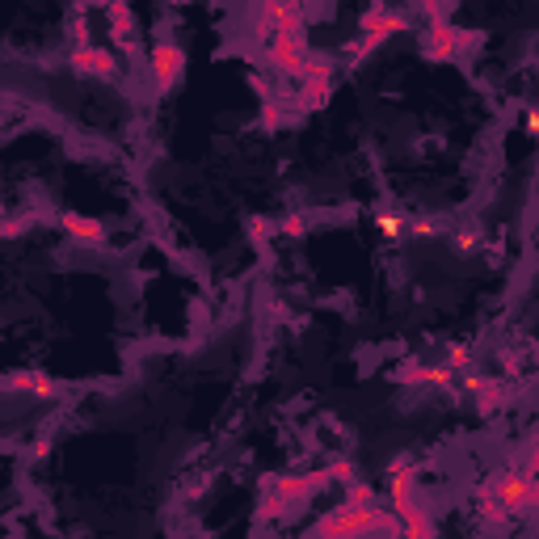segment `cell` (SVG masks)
<instances>
[{"label": "cell", "mask_w": 539, "mask_h": 539, "mask_svg": "<svg viewBox=\"0 0 539 539\" xmlns=\"http://www.w3.org/2000/svg\"><path fill=\"white\" fill-rule=\"evenodd\" d=\"M396 379H401L405 388H455L459 384V371H451L447 363H417V358H405L401 367H396Z\"/></svg>", "instance_id": "cell-12"}, {"label": "cell", "mask_w": 539, "mask_h": 539, "mask_svg": "<svg viewBox=\"0 0 539 539\" xmlns=\"http://www.w3.org/2000/svg\"><path fill=\"white\" fill-rule=\"evenodd\" d=\"M447 367L451 371H468L472 367V346H451L447 350Z\"/></svg>", "instance_id": "cell-21"}, {"label": "cell", "mask_w": 539, "mask_h": 539, "mask_svg": "<svg viewBox=\"0 0 539 539\" xmlns=\"http://www.w3.org/2000/svg\"><path fill=\"white\" fill-rule=\"evenodd\" d=\"M476 47H481V34L455 26L447 17H434L422 30V55L434 59V64H451V59H459L464 51H476Z\"/></svg>", "instance_id": "cell-7"}, {"label": "cell", "mask_w": 539, "mask_h": 539, "mask_svg": "<svg viewBox=\"0 0 539 539\" xmlns=\"http://www.w3.org/2000/svg\"><path fill=\"white\" fill-rule=\"evenodd\" d=\"M165 5H190V0H165Z\"/></svg>", "instance_id": "cell-29"}, {"label": "cell", "mask_w": 539, "mask_h": 539, "mask_svg": "<svg viewBox=\"0 0 539 539\" xmlns=\"http://www.w3.org/2000/svg\"><path fill=\"white\" fill-rule=\"evenodd\" d=\"M409 30V13L384 5V0H375V5L358 17V38L350 43V55H346V72H358L367 64V55H375L384 43H392L396 34Z\"/></svg>", "instance_id": "cell-5"}, {"label": "cell", "mask_w": 539, "mask_h": 539, "mask_svg": "<svg viewBox=\"0 0 539 539\" xmlns=\"http://www.w3.org/2000/svg\"><path fill=\"white\" fill-rule=\"evenodd\" d=\"M182 76H186V47L173 43V38H161V43L152 47V81H156V89L169 93V89L182 85Z\"/></svg>", "instance_id": "cell-8"}, {"label": "cell", "mask_w": 539, "mask_h": 539, "mask_svg": "<svg viewBox=\"0 0 539 539\" xmlns=\"http://www.w3.org/2000/svg\"><path fill=\"white\" fill-rule=\"evenodd\" d=\"M497 506H502L510 518H527L539 510V497H535V485H531V476L523 464H502L497 472L485 476V485H481Z\"/></svg>", "instance_id": "cell-6"}, {"label": "cell", "mask_w": 539, "mask_h": 539, "mask_svg": "<svg viewBox=\"0 0 539 539\" xmlns=\"http://www.w3.org/2000/svg\"><path fill=\"white\" fill-rule=\"evenodd\" d=\"M333 93V64L325 55H312L304 76H299V106L304 110H321Z\"/></svg>", "instance_id": "cell-9"}, {"label": "cell", "mask_w": 539, "mask_h": 539, "mask_svg": "<svg viewBox=\"0 0 539 539\" xmlns=\"http://www.w3.org/2000/svg\"><path fill=\"white\" fill-rule=\"evenodd\" d=\"M34 219H38L34 211H30V215H9V219H5V236H9V241H13V236H17V232H22L26 224H34Z\"/></svg>", "instance_id": "cell-24"}, {"label": "cell", "mask_w": 539, "mask_h": 539, "mask_svg": "<svg viewBox=\"0 0 539 539\" xmlns=\"http://www.w3.org/2000/svg\"><path fill=\"white\" fill-rule=\"evenodd\" d=\"M97 5L106 9L114 47H123L127 55H135L139 51V38H135V9H131V0H97Z\"/></svg>", "instance_id": "cell-14"}, {"label": "cell", "mask_w": 539, "mask_h": 539, "mask_svg": "<svg viewBox=\"0 0 539 539\" xmlns=\"http://www.w3.org/2000/svg\"><path fill=\"white\" fill-rule=\"evenodd\" d=\"M5 392L9 396H59V392H64V384H59L51 371L22 367V371H9L5 375Z\"/></svg>", "instance_id": "cell-15"}, {"label": "cell", "mask_w": 539, "mask_h": 539, "mask_svg": "<svg viewBox=\"0 0 539 539\" xmlns=\"http://www.w3.org/2000/svg\"><path fill=\"white\" fill-rule=\"evenodd\" d=\"M257 43H262L274 72L299 81L312 59L304 0H257Z\"/></svg>", "instance_id": "cell-1"}, {"label": "cell", "mask_w": 539, "mask_h": 539, "mask_svg": "<svg viewBox=\"0 0 539 539\" xmlns=\"http://www.w3.org/2000/svg\"><path fill=\"white\" fill-rule=\"evenodd\" d=\"M308 228H312V219H308L304 211H291L283 224H278V232H283L287 241H299V236H308Z\"/></svg>", "instance_id": "cell-20"}, {"label": "cell", "mask_w": 539, "mask_h": 539, "mask_svg": "<svg viewBox=\"0 0 539 539\" xmlns=\"http://www.w3.org/2000/svg\"><path fill=\"white\" fill-rule=\"evenodd\" d=\"M523 468H527L531 485H535V497H539V430L527 438V447H523Z\"/></svg>", "instance_id": "cell-19"}, {"label": "cell", "mask_w": 539, "mask_h": 539, "mask_svg": "<svg viewBox=\"0 0 539 539\" xmlns=\"http://www.w3.org/2000/svg\"><path fill=\"white\" fill-rule=\"evenodd\" d=\"M459 388L476 396V409H481V413H493V409L510 405V396H514V388L506 384V379H493V375H476L472 367H468V371H459Z\"/></svg>", "instance_id": "cell-10"}, {"label": "cell", "mask_w": 539, "mask_h": 539, "mask_svg": "<svg viewBox=\"0 0 539 539\" xmlns=\"http://www.w3.org/2000/svg\"><path fill=\"white\" fill-rule=\"evenodd\" d=\"M388 506L392 514L401 518V527L409 539H430L438 531V523L430 518V510L422 506V497H417V468H413V459L409 455H396L392 464H388Z\"/></svg>", "instance_id": "cell-3"}, {"label": "cell", "mask_w": 539, "mask_h": 539, "mask_svg": "<svg viewBox=\"0 0 539 539\" xmlns=\"http://www.w3.org/2000/svg\"><path fill=\"white\" fill-rule=\"evenodd\" d=\"M253 93L262 97V114H257V123H262V127L274 135L278 127H283V106H278V97L266 89V81H253Z\"/></svg>", "instance_id": "cell-16"}, {"label": "cell", "mask_w": 539, "mask_h": 539, "mask_svg": "<svg viewBox=\"0 0 539 539\" xmlns=\"http://www.w3.org/2000/svg\"><path fill=\"white\" fill-rule=\"evenodd\" d=\"M68 68L81 72V76H97V81H114V76H118V59H114V51H106V47L85 43V47H72Z\"/></svg>", "instance_id": "cell-13"}, {"label": "cell", "mask_w": 539, "mask_h": 539, "mask_svg": "<svg viewBox=\"0 0 539 539\" xmlns=\"http://www.w3.org/2000/svg\"><path fill=\"white\" fill-rule=\"evenodd\" d=\"M476 245V232H459V249H472Z\"/></svg>", "instance_id": "cell-28"}, {"label": "cell", "mask_w": 539, "mask_h": 539, "mask_svg": "<svg viewBox=\"0 0 539 539\" xmlns=\"http://www.w3.org/2000/svg\"><path fill=\"white\" fill-rule=\"evenodd\" d=\"M409 232L413 236H434L438 232V219H409Z\"/></svg>", "instance_id": "cell-26"}, {"label": "cell", "mask_w": 539, "mask_h": 539, "mask_svg": "<svg viewBox=\"0 0 539 539\" xmlns=\"http://www.w3.org/2000/svg\"><path fill=\"white\" fill-rule=\"evenodd\" d=\"M329 481H333L329 464L321 472H304V476H266L262 481V502H257V523H274V518L295 514L299 506H308Z\"/></svg>", "instance_id": "cell-4"}, {"label": "cell", "mask_w": 539, "mask_h": 539, "mask_svg": "<svg viewBox=\"0 0 539 539\" xmlns=\"http://www.w3.org/2000/svg\"><path fill=\"white\" fill-rule=\"evenodd\" d=\"M249 232H253V245L262 249V245H266V232H270V219H266V215H253V219H249Z\"/></svg>", "instance_id": "cell-23"}, {"label": "cell", "mask_w": 539, "mask_h": 539, "mask_svg": "<svg viewBox=\"0 0 539 539\" xmlns=\"http://www.w3.org/2000/svg\"><path fill=\"white\" fill-rule=\"evenodd\" d=\"M379 232L392 236V241H401V236L409 232V219L401 211H379Z\"/></svg>", "instance_id": "cell-18"}, {"label": "cell", "mask_w": 539, "mask_h": 539, "mask_svg": "<svg viewBox=\"0 0 539 539\" xmlns=\"http://www.w3.org/2000/svg\"><path fill=\"white\" fill-rule=\"evenodd\" d=\"M89 43V22L85 17H72V47H85Z\"/></svg>", "instance_id": "cell-25"}, {"label": "cell", "mask_w": 539, "mask_h": 539, "mask_svg": "<svg viewBox=\"0 0 539 539\" xmlns=\"http://www.w3.org/2000/svg\"><path fill=\"white\" fill-rule=\"evenodd\" d=\"M476 514H481L485 518V523H497V527H506V523H514V518L502 510V506H497L493 502V497L485 493V489H476Z\"/></svg>", "instance_id": "cell-17"}, {"label": "cell", "mask_w": 539, "mask_h": 539, "mask_svg": "<svg viewBox=\"0 0 539 539\" xmlns=\"http://www.w3.org/2000/svg\"><path fill=\"white\" fill-rule=\"evenodd\" d=\"M312 539H396V535H405L401 527V518L392 514V506L379 502V493L363 481H350L346 485V497H342V506H333L325 510L316 523L308 527Z\"/></svg>", "instance_id": "cell-2"}, {"label": "cell", "mask_w": 539, "mask_h": 539, "mask_svg": "<svg viewBox=\"0 0 539 539\" xmlns=\"http://www.w3.org/2000/svg\"><path fill=\"white\" fill-rule=\"evenodd\" d=\"M523 127H527V135H535V139H539V110H527Z\"/></svg>", "instance_id": "cell-27"}, {"label": "cell", "mask_w": 539, "mask_h": 539, "mask_svg": "<svg viewBox=\"0 0 539 539\" xmlns=\"http://www.w3.org/2000/svg\"><path fill=\"white\" fill-rule=\"evenodd\" d=\"M329 468H333V481H337V485H350V481H358V468L350 464V459H333Z\"/></svg>", "instance_id": "cell-22"}, {"label": "cell", "mask_w": 539, "mask_h": 539, "mask_svg": "<svg viewBox=\"0 0 539 539\" xmlns=\"http://www.w3.org/2000/svg\"><path fill=\"white\" fill-rule=\"evenodd\" d=\"M55 224H59V232H64L72 245H85V249H106L110 245V228L102 224V219H93V215L64 211Z\"/></svg>", "instance_id": "cell-11"}]
</instances>
